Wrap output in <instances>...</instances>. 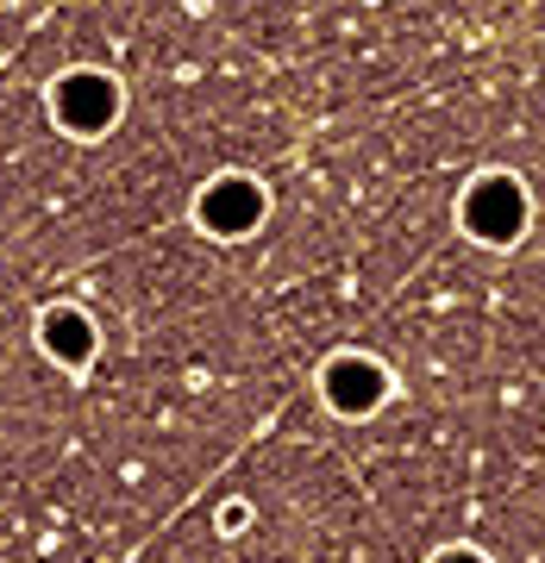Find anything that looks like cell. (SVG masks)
<instances>
[{"label": "cell", "instance_id": "obj_3", "mask_svg": "<svg viewBox=\"0 0 545 563\" xmlns=\"http://www.w3.org/2000/svg\"><path fill=\"white\" fill-rule=\"evenodd\" d=\"M51 107H57V120L76 132V139H101L107 125L120 120V81L95 76V69H76V76L57 81V95H51Z\"/></svg>", "mask_w": 545, "mask_h": 563}, {"label": "cell", "instance_id": "obj_5", "mask_svg": "<svg viewBox=\"0 0 545 563\" xmlns=\"http://www.w3.org/2000/svg\"><path fill=\"white\" fill-rule=\"evenodd\" d=\"M44 344H51L63 363H76V369L95 357V332H88V320H81V313H69V307L44 313Z\"/></svg>", "mask_w": 545, "mask_h": 563}, {"label": "cell", "instance_id": "obj_4", "mask_svg": "<svg viewBox=\"0 0 545 563\" xmlns=\"http://www.w3.org/2000/svg\"><path fill=\"white\" fill-rule=\"evenodd\" d=\"M320 395L333 413H345V420H363L370 407L389 401V369L377 357H358V351H345V357H333L320 369Z\"/></svg>", "mask_w": 545, "mask_h": 563}, {"label": "cell", "instance_id": "obj_6", "mask_svg": "<svg viewBox=\"0 0 545 563\" xmlns=\"http://www.w3.org/2000/svg\"><path fill=\"white\" fill-rule=\"evenodd\" d=\"M439 563H483V558H470V551H445Z\"/></svg>", "mask_w": 545, "mask_h": 563}, {"label": "cell", "instance_id": "obj_1", "mask_svg": "<svg viewBox=\"0 0 545 563\" xmlns=\"http://www.w3.org/2000/svg\"><path fill=\"white\" fill-rule=\"evenodd\" d=\"M526 220H533V195H526V181L508 176V169H483V176L458 195V225H465V239L489 244V251L521 244Z\"/></svg>", "mask_w": 545, "mask_h": 563}, {"label": "cell", "instance_id": "obj_2", "mask_svg": "<svg viewBox=\"0 0 545 563\" xmlns=\"http://www.w3.org/2000/svg\"><path fill=\"white\" fill-rule=\"evenodd\" d=\"M263 213H270V201H263V188L251 176H214L195 195V220L214 239H251Z\"/></svg>", "mask_w": 545, "mask_h": 563}]
</instances>
